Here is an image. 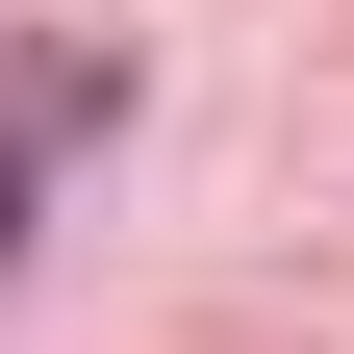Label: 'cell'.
Segmentation results:
<instances>
[{"label":"cell","mask_w":354,"mask_h":354,"mask_svg":"<svg viewBox=\"0 0 354 354\" xmlns=\"http://www.w3.org/2000/svg\"><path fill=\"white\" fill-rule=\"evenodd\" d=\"M0 127H51V152H102V127H127V51H102V26H26V76H0Z\"/></svg>","instance_id":"1"},{"label":"cell","mask_w":354,"mask_h":354,"mask_svg":"<svg viewBox=\"0 0 354 354\" xmlns=\"http://www.w3.org/2000/svg\"><path fill=\"white\" fill-rule=\"evenodd\" d=\"M51 253V127H0V279Z\"/></svg>","instance_id":"2"}]
</instances>
